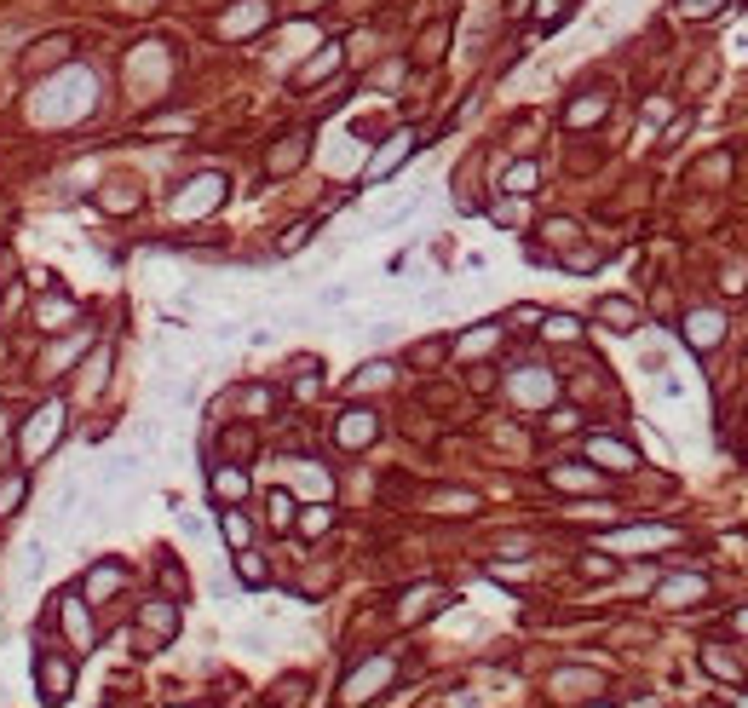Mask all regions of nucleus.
<instances>
[{
	"label": "nucleus",
	"instance_id": "f257e3e1",
	"mask_svg": "<svg viewBox=\"0 0 748 708\" xmlns=\"http://www.w3.org/2000/svg\"><path fill=\"white\" fill-rule=\"evenodd\" d=\"M391 674H398V663H391V656H369V663L363 668H351L346 674V686H340V703H374V691L380 686H391Z\"/></svg>",
	"mask_w": 748,
	"mask_h": 708
},
{
	"label": "nucleus",
	"instance_id": "f03ea898",
	"mask_svg": "<svg viewBox=\"0 0 748 708\" xmlns=\"http://www.w3.org/2000/svg\"><path fill=\"white\" fill-rule=\"evenodd\" d=\"M225 173H196L190 185H185V197H173V213L179 219H202V213H213L219 202H225Z\"/></svg>",
	"mask_w": 748,
	"mask_h": 708
},
{
	"label": "nucleus",
	"instance_id": "7ed1b4c3",
	"mask_svg": "<svg viewBox=\"0 0 748 708\" xmlns=\"http://www.w3.org/2000/svg\"><path fill=\"white\" fill-rule=\"evenodd\" d=\"M334 438H340L346 449L374 444V438H380V414H374V409H346V414H340V426H334Z\"/></svg>",
	"mask_w": 748,
	"mask_h": 708
},
{
	"label": "nucleus",
	"instance_id": "20e7f679",
	"mask_svg": "<svg viewBox=\"0 0 748 708\" xmlns=\"http://www.w3.org/2000/svg\"><path fill=\"white\" fill-rule=\"evenodd\" d=\"M656 599H662V605H673V610H685V605L708 599V576H668V582L656 588Z\"/></svg>",
	"mask_w": 748,
	"mask_h": 708
},
{
	"label": "nucleus",
	"instance_id": "39448f33",
	"mask_svg": "<svg viewBox=\"0 0 748 708\" xmlns=\"http://www.w3.org/2000/svg\"><path fill=\"white\" fill-rule=\"evenodd\" d=\"M587 455L605 461V472H628V467H639V455H633L622 438H587Z\"/></svg>",
	"mask_w": 748,
	"mask_h": 708
},
{
	"label": "nucleus",
	"instance_id": "423d86ee",
	"mask_svg": "<svg viewBox=\"0 0 748 708\" xmlns=\"http://www.w3.org/2000/svg\"><path fill=\"white\" fill-rule=\"evenodd\" d=\"M720 334H726V317H720V311H691V317H685V340H691L696 351L720 346Z\"/></svg>",
	"mask_w": 748,
	"mask_h": 708
},
{
	"label": "nucleus",
	"instance_id": "0eeeda50",
	"mask_svg": "<svg viewBox=\"0 0 748 708\" xmlns=\"http://www.w3.org/2000/svg\"><path fill=\"white\" fill-rule=\"evenodd\" d=\"M414 144H421L414 133H391V139H386V150H380L374 162H369V179H386L398 162H409V156H414Z\"/></svg>",
	"mask_w": 748,
	"mask_h": 708
},
{
	"label": "nucleus",
	"instance_id": "6e6552de",
	"mask_svg": "<svg viewBox=\"0 0 748 708\" xmlns=\"http://www.w3.org/2000/svg\"><path fill=\"white\" fill-rule=\"evenodd\" d=\"M58 421H64V404H46L41 414H35V426H29V432H23V455H41V449L52 444Z\"/></svg>",
	"mask_w": 748,
	"mask_h": 708
},
{
	"label": "nucleus",
	"instance_id": "1a4fd4ad",
	"mask_svg": "<svg viewBox=\"0 0 748 708\" xmlns=\"http://www.w3.org/2000/svg\"><path fill=\"white\" fill-rule=\"evenodd\" d=\"M438 605H444V588H432V582H426V588H409L403 605H398V622H421V616H432Z\"/></svg>",
	"mask_w": 748,
	"mask_h": 708
},
{
	"label": "nucleus",
	"instance_id": "9d476101",
	"mask_svg": "<svg viewBox=\"0 0 748 708\" xmlns=\"http://www.w3.org/2000/svg\"><path fill=\"white\" fill-rule=\"evenodd\" d=\"M512 392H519L524 404H547V398H553V374H547V369H519Z\"/></svg>",
	"mask_w": 748,
	"mask_h": 708
},
{
	"label": "nucleus",
	"instance_id": "9b49d317",
	"mask_svg": "<svg viewBox=\"0 0 748 708\" xmlns=\"http://www.w3.org/2000/svg\"><path fill=\"white\" fill-rule=\"evenodd\" d=\"M139 472H144V455H139V449H127V455H116L104 472H98V484H104V490H116V484H133Z\"/></svg>",
	"mask_w": 748,
	"mask_h": 708
},
{
	"label": "nucleus",
	"instance_id": "f8f14e48",
	"mask_svg": "<svg viewBox=\"0 0 748 708\" xmlns=\"http://www.w3.org/2000/svg\"><path fill=\"white\" fill-rule=\"evenodd\" d=\"M703 668L714 680H726V686H737V680H743V663L726 651V645H703Z\"/></svg>",
	"mask_w": 748,
	"mask_h": 708
},
{
	"label": "nucleus",
	"instance_id": "ddd939ff",
	"mask_svg": "<svg viewBox=\"0 0 748 708\" xmlns=\"http://www.w3.org/2000/svg\"><path fill=\"white\" fill-rule=\"evenodd\" d=\"M668 542H673L668 524H645V530H622V535H610V547H668Z\"/></svg>",
	"mask_w": 748,
	"mask_h": 708
},
{
	"label": "nucleus",
	"instance_id": "4468645a",
	"mask_svg": "<svg viewBox=\"0 0 748 708\" xmlns=\"http://www.w3.org/2000/svg\"><path fill=\"white\" fill-rule=\"evenodd\" d=\"M265 23V6L260 0H242V12H230V18H219V35H248Z\"/></svg>",
	"mask_w": 748,
	"mask_h": 708
},
{
	"label": "nucleus",
	"instance_id": "2eb2a0df",
	"mask_svg": "<svg viewBox=\"0 0 748 708\" xmlns=\"http://www.w3.org/2000/svg\"><path fill=\"white\" fill-rule=\"evenodd\" d=\"M305 162V133H294V139H282V150L265 156V173H288V167Z\"/></svg>",
	"mask_w": 748,
	"mask_h": 708
},
{
	"label": "nucleus",
	"instance_id": "dca6fc26",
	"mask_svg": "<svg viewBox=\"0 0 748 708\" xmlns=\"http://www.w3.org/2000/svg\"><path fill=\"white\" fill-rule=\"evenodd\" d=\"M599 317H605L616 334H633V328H639V311H633L628 300H599Z\"/></svg>",
	"mask_w": 748,
	"mask_h": 708
},
{
	"label": "nucleus",
	"instance_id": "f3484780",
	"mask_svg": "<svg viewBox=\"0 0 748 708\" xmlns=\"http://www.w3.org/2000/svg\"><path fill=\"white\" fill-rule=\"evenodd\" d=\"M547 479H553L559 490H599V472H587V467H570V461H564V467H547Z\"/></svg>",
	"mask_w": 748,
	"mask_h": 708
},
{
	"label": "nucleus",
	"instance_id": "a211bd4d",
	"mask_svg": "<svg viewBox=\"0 0 748 708\" xmlns=\"http://www.w3.org/2000/svg\"><path fill=\"white\" fill-rule=\"evenodd\" d=\"M334 64H340V46L328 41V46H317V58H311V64H305V69H300V76H294V81H300V87H311V81H323V76H328V69H334Z\"/></svg>",
	"mask_w": 748,
	"mask_h": 708
},
{
	"label": "nucleus",
	"instance_id": "6ab92c4d",
	"mask_svg": "<svg viewBox=\"0 0 748 708\" xmlns=\"http://www.w3.org/2000/svg\"><path fill=\"white\" fill-rule=\"evenodd\" d=\"M605 93H587V99L582 104H570V116H564V121H570V127H593V121H605Z\"/></svg>",
	"mask_w": 748,
	"mask_h": 708
},
{
	"label": "nucleus",
	"instance_id": "aec40b11",
	"mask_svg": "<svg viewBox=\"0 0 748 708\" xmlns=\"http://www.w3.org/2000/svg\"><path fill=\"white\" fill-rule=\"evenodd\" d=\"M242 490H248V479H242L237 467H219V472H213V495H225V502H237Z\"/></svg>",
	"mask_w": 748,
	"mask_h": 708
},
{
	"label": "nucleus",
	"instance_id": "412c9836",
	"mask_svg": "<svg viewBox=\"0 0 748 708\" xmlns=\"http://www.w3.org/2000/svg\"><path fill=\"white\" fill-rule=\"evenodd\" d=\"M23 495H29V479H23V472H18V479H0V519H6Z\"/></svg>",
	"mask_w": 748,
	"mask_h": 708
},
{
	"label": "nucleus",
	"instance_id": "4be33fe9",
	"mask_svg": "<svg viewBox=\"0 0 748 708\" xmlns=\"http://www.w3.org/2000/svg\"><path fill=\"white\" fill-rule=\"evenodd\" d=\"M265 507H271V524H277V530H288V524H294V495H288V490H271V495H265Z\"/></svg>",
	"mask_w": 748,
	"mask_h": 708
},
{
	"label": "nucleus",
	"instance_id": "5701e85b",
	"mask_svg": "<svg viewBox=\"0 0 748 708\" xmlns=\"http://www.w3.org/2000/svg\"><path fill=\"white\" fill-rule=\"evenodd\" d=\"M530 190H535V162H519L507 173V197H530Z\"/></svg>",
	"mask_w": 748,
	"mask_h": 708
},
{
	"label": "nucleus",
	"instance_id": "b1692460",
	"mask_svg": "<svg viewBox=\"0 0 748 708\" xmlns=\"http://www.w3.org/2000/svg\"><path fill=\"white\" fill-rule=\"evenodd\" d=\"M328 524H334V507H305V519H300V535H323Z\"/></svg>",
	"mask_w": 748,
	"mask_h": 708
},
{
	"label": "nucleus",
	"instance_id": "393cba45",
	"mask_svg": "<svg viewBox=\"0 0 748 708\" xmlns=\"http://www.w3.org/2000/svg\"><path fill=\"white\" fill-rule=\"evenodd\" d=\"M237 576L248 582V588H265V565H260V559L248 553V547H242V559H237Z\"/></svg>",
	"mask_w": 748,
	"mask_h": 708
},
{
	"label": "nucleus",
	"instance_id": "a878e982",
	"mask_svg": "<svg viewBox=\"0 0 748 708\" xmlns=\"http://www.w3.org/2000/svg\"><path fill=\"white\" fill-rule=\"evenodd\" d=\"M542 334H547V340H575V334H582V323L559 311V317H547V328H542Z\"/></svg>",
	"mask_w": 748,
	"mask_h": 708
},
{
	"label": "nucleus",
	"instance_id": "bb28decb",
	"mask_svg": "<svg viewBox=\"0 0 748 708\" xmlns=\"http://www.w3.org/2000/svg\"><path fill=\"white\" fill-rule=\"evenodd\" d=\"M305 691H311V686H305V674H294V680H282V686H277V703L294 708V703H305Z\"/></svg>",
	"mask_w": 748,
	"mask_h": 708
},
{
	"label": "nucleus",
	"instance_id": "cd10ccee",
	"mask_svg": "<svg viewBox=\"0 0 748 708\" xmlns=\"http://www.w3.org/2000/svg\"><path fill=\"white\" fill-rule=\"evenodd\" d=\"M380 381H391V363L386 358H374V363H363V369H358V386H380Z\"/></svg>",
	"mask_w": 748,
	"mask_h": 708
},
{
	"label": "nucleus",
	"instance_id": "c85d7f7f",
	"mask_svg": "<svg viewBox=\"0 0 748 708\" xmlns=\"http://www.w3.org/2000/svg\"><path fill=\"white\" fill-rule=\"evenodd\" d=\"M225 535H230V547H248V519H242V512H225Z\"/></svg>",
	"mask_w": 748,
	"mask_h": 708
},
{
	"label": "nucleus",
	"instance_id": "c756f323",
	"mask_svg": "<svg viewBox=\"0 0 748 708\" xmlns=\"http://www.w3.org/2000/svg\"><path fill=\"white\" fill-rule=\"evenodd\" d=\"M495 334H501V323H484V334H467V340H461V351H467V358H472V351L495 346Z\"/></svg>",
	"mask_w": 748,
	"mask_h": 708
},
{
	"label": "nucleus",
	"instance_id": "7c9ffc66",
	"mask_svg": "<svg viewBox=\"0 0 748 708\" xmlns=\"http://www.w3.org/2000/svg\"><path fill=\"white\" fill-rule=\"evenodd\" d=\"M559 691H599V674H559Z\"/></svg>",
	"mask_w": 748,
	"mask_h": 708
},
{
	"label": "nucleus",
	"instance_id": "2f4dec72",
	"mask_svg": "<svg viewBox=\"0 0 748 708\" xmlns=\"http://www.w3.org/2000/svg\"><path fill=\"white\" fill-rule=\"evenodd\" d=\"M305 242H311V219H305V225H288V237H282V253L305 248Z\"/></svg>",
	"mask_w": 748,
	"mask_h": 708
},
{
	"label": "nucleus",
	"instance_id": "473e14b6",
	"mask_svg": "<svg viewBox=\"0 0 748 708\" xmlns=\"http://www.w3.org/2000/svg\"><path fill=\"white\" fill-rule=\"evenodd\" d=\"M714 6H720V0H680V12H685V18H708Z\"/></svg>",
	"mask_w": 748,
	"mask_h": 708
},
{
	"label": "nucleus",
	"instance_id": "72a5a7b5",
	"mask_svg": "<svg viewBox=\"0 0 748 708\" xmlns=\"http://www.w3.org/2000/svg\"><path fill=\"white\" fill-rule=\"evenodd\" d=\"M438 46H444V29H432V35L421 41V58H438Z\"/></svg>",
	"mask_w": 748,
	"mask_h": 708
},
{
	"label": "nucleus",
	"instance_id": "f704fd0d",
	"mask_svg": "<svg viewBox=\"0 0 748 708\" xmlns=\"http://www.w3.org/2000/svg\"><path fill=\"white\" fill-rule=\"evenodd\" d=\"M547 237H553V242H570V237H575V225H564V219H553V225H547Z\"/></svg>",
	"mask_w": 748,
	"mask_h": 708
},
{
	"label": "nucleus",
	"instance_id": "c9c22d12",
	"mask_svg": "<svg viewBox=\"0 0 748 708\" xmlns=\"http://www.w3.org/2000/svg\"><path fill=\"white\" fill-rule=\"evenodd\" d=\"M731 628H737V633H748V610H737V616H731Z\"/></svg>",
	"mask_w": 748,
	"mask_h": 708
}]
</instances>
